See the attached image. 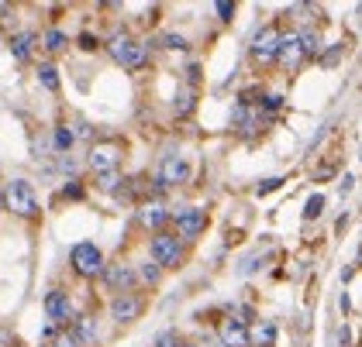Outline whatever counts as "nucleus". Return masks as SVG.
<instances>
[{
    "mask_svg": "<svg viewBox=\"0 0 362 347\" xmlns=\"http://www.w3.org/2000/svg\"><path fill=\"white\" fill-rule=\"evenodd\" d=\"M307 55L300 49V38L297 35H283V49H279V66L286 69V73H293L300 62H304Z\"/></svg>",
    "mask_w": 362,
    "mask_h": 347,
    "instance_id": "nucleus-13",
    "label": "nucleus"
},
{
    "mask_svg": "<svg viewBox=\"0 0 362 347\" xmlns=\"http://www.w3.org/2000/svg\"><path fill=\"white\" fill-rule=\"evenodd\" d=\"M148 255H152V262L163 268H180L183 265V241L176 238V231H159V234H152L148 241Z\"/></svg>",
    "mask_w": 362,
    "mask_h": 347,
    "instance_id": "nucleus-2",
    "label": "nucleus"
},
{
    "mask_svg": "<svg viewBox=\"0 0 362 347\" xmlns=\"http://www.w3.org/2000/svg\"><path fill=\"white\" fill-rule=\"evenodd\" d=\"M121 183H124V179H121V172H107V176H97V186L104 189V193H117V189H121Z\"/></svg>",
    "mask_w": 362,
    "mask_h": 347,
    "instance_id": "nucleus-23",
    "label": "nucleus"
},
{
    "mask_svg": "<svg viewBox=\"0 0 362 347\" xmlns=\"http://www.w3.org/2000/svg\"><path fill=\"white\" fill-rule=\"evenodd\" d=\"M279 49H283V31L279 25H266L249 45V55L255 66H273L279 62Z\"/></svg>",
    "mask_w": 362,
    "mask_h": 347,
    "instance_id": "nucleus-3",
    "label": "nucleus"
},
{
    "mask_svg": "<svg viewBox=\"0 0 362 347\" xmlns=\"http://www.w3.org/2000/svg\"><path fill=\"white\" fill-rule=\"evenodd\" d=\"M139 279L145 282V286H159V279H163V268L156 265V262H145V265H139Z\"/></svg>",
    "mask_w": 362,
    "mask_h": 347,
    "instance_id": "nucleus-21",
    "label": "nucleus"
},
{
    "mask_svg": "<svg viewBox=\"0 0 362 347\" xmlns=\"http://www.w3.org/2000/svg\"><path fill=\"white\" fill-rule=\"evenodd\" d=\"M80 45H83V49H97V38H90V35H83V38H80Z\"/></svg>",
    "mask_w": 362,
    "mask_h": 347,
    "instance_id": "nucleus-33",
    "label": "nucleus"
},
{
    "mask_svg": "<svg viewBox=\"0 0 362 347\" xmlns=\"http://www.w3.org/2000/svg\"><path fill=\"white\" fill-rule=\"evenodd\" d=\"M45 313H49L52 323L76 320V317H73V303H69V296L62 293V289H52V293L45 296Z\"/></svg>",
    "mask_w": 362,
    "mask_h": 347,
    "instance_id": "nucleus-12",
    "label": "nucleus"
},
{
    "mask_svg": "<svg viewBox=\"0 0 362 347\" xmlns=\"http://www.w3.org/2000/svg\"><path fill=\"white\" fill-rule=\"evenodd\" d=\"M218 341H221V347H252V327L228 317V320L218 327Z\"/></svg>",
    "mask_w": 362,
    "mask_h": 347,
    "instance_id": "nucleus-11",
    "label": "nucleus"
},
{
    "mask_svg": "<svg viewBox=\"0 0 362 347\" xmlns=\"http://www.w3.org/2000/svg\"><path fill=\"white\" fill-rule=\"evenodd\" d=\"M104 282H107L117 296L121 293H135V286H139V272H135L132 265H121V262H117V265L104 268Z\"/></svg>",
    "mask_w": 362,
    "mask_h": 347,
    "instance_id": "nucleus-10",
    "label": "nucleus"
},
{
    "mask_svg": "<svg viewBox=\"0 0 362 347\" xmlns=\"http://www.w3.org/2000/svg\"><path fill=\"white\" fill-rule=\"evenodd\" d=\"M139 224L145 227V231H156V234H159V231L169 224V210L163 207V203H145V207L139 210Z\"/></svg>",
    "mask_w": 362,
    "mask_h": 347,
    "instance_id": "nucleus-14",
    "label": "nucleus"
},
{
    "mask_svg": "<svg viewBox=\"0 0 362 347\" xmlns=\"http://www.w3.org/2000/svg\"><path fill=\"white\" fill-rule=\"evenodd\" d=\"M218 14H221V21H231L235 18V4L231 0H218Z\"/></svg>",
    "mask_w": 362,
    "mask_h": 347,
    "instance_id": "nucleus-29",
    "label": "nucleus"
},
{
    "mask_svg": "<svg viewBox=\"0 0 362 347\" xmlns=\"http://www.w3.org/2000/svg\"><path fill=\"white\" fill-rule=\"evenodd\" d=\"M35 42H38V38H35L31 31L14 35V38H11V55H14L18 62H28V59H31V49H35Z\"/></svg>",
    "mask_w": 362,
    "mask_h": 347,
    "instance_id": "nucleus-16",
    "label": "nucleus"
},
{
    "mask_svg": "<svg viewBox=\"0 0 362 347\" xmlns=\"http://www.w3.org/2000/svg\"><path fill=\"white\" fill-rule=\"evenodd\" d=\"M163 49H173V52H187V49H190V42H187L183 35L169 31V35H163Z\"/></svg>",
    "mask_w": 362,
    "mask_h": 347,
    "instance_id": "nucleus-22",
    "label": "nucleus"
},
{
    "mask_svg": "<svg viewBox=\"0 0 362 347\" xmlns=\"http://www.w3.org/2000/svg\"><path fill=\"white\" fill-rule=\"evenodd\" d=\"M183 344H187V341H183L176 330H163V334L156 337V347H183Z\"/></svg>",
    "mask_w": 362,
    "mask_h": 347,
    "instance_id": "nucleus-26",
    "label": "nucleus"
},
{
    "mask_svg": "<svg viewBox=\"0 0 362 347\" xmlns=\"http://www.w3.org/2000/svg\"><path fill=\"white\" fill-rule=\"evenodd\" d=\"M356 14H362V4H359V7H356Z\"/></svg>",
    "mask_w": 362,
    "mask_h": 347,
    "instance_id": "nucleus-35",
    "label": "nucleus"
},
{
    "mask_svg": "<svg viewBox=\"0 0 362 347\" xmlns=\"http://www.w3.org/2000/svg\"><path fill=\"white\" fill-rule=\"evenodd\" d=\"M194 104H197V93L190 90V86H183V90L176 93V114H180V117H187V114L194 110Z\"/></svg>",
    "mask_w": 362,
    "mask_h": 347,
    "instance_id": "nucleus-19",
    "label": "nucleus"
},
{
    "mask_svg": "<svg viewBox=\"0 0 362 347\" xmlns=\"http://www.w3.org/2000/svg\"><path fill=\"white\" fill-rule=\"evenodd\" d=\"M190 176H194V169L183 155H166L163 165H159V176H156V189L183 186V183H190Z\"/></svg>",
    "mask_w": 362,
    "mask_h": 347,
    "instance_id": "nucleus-7",
    "label": "nucleus"
},
{
    "mask_svg": "<svg viewBox=\"0 0 362 347\" xmlns=\"http://www.w3.org/2000/svg\"><path fill=\"white\" fill-rule=\"evenodd\" d=\"M276 344V323L259 320L252 323V347H273Z\"/></svg>",
    "mask_w": 362,
    "mask_h": 347,
    "instance_id": "nucleus-15",
    "label": "nucleus"
},
{
    "mask_svg": "<svg viewBox=\"0 0 362 347\" xmlns=\"http://www.w3.org/2000/svg\"><path fill=\"white\" fill-rule=\"evenodd\" d=\"M297 38H300V49H304L307 59H314L317 49H321V35H317L314 28H304V31H297Z\"/></svg>",
    "mask_w": 362,
    "mask_h": 347,
    "instance_id": "nucleus-18",
    "label": "nucleus"
},
{
    "mask_svg": "<svg viewBox=\"0 0 362 347\" xmlns=\"http://www.w3.org/2000/svg\"><path fill=\"white\" fill-rule=\"evenodd\" d=\"M69 334H73V337L86 347V344H93V341H97V323H93V317H76Z\"/></svg>",
    "mask_w": 362,
    "mask_h": 347,
    "instance_id": "nucleus-17",
    "label": "nucleus"
},
{
    "mask_svg": "<svg viewBox=\"0 0 362 347\" xmlns=\"http://www.w3.org/2000/svg\"><path fill=\"white\" fill-rule=\"evenodd\" d=\"M283 107V97H279V93H266V97H262V110H266V114H273V110H279Z\"/></svg>",
    "mask_w": 362,
    "mask_h": 347,
    "instance_id": "nucleus-28",
    "label": "nucleus"
},
{
    "mask_svg": "<svg viewBox=\"0 0 362 347\" xmlns=\"http://www.w3.org/2000/svg\"><path fill=\"white\" fill-rule=\"evenodd\" d=\"M321 210H325V196H321V193H314V196L307 200L304 217H307V220H317V217H321Z\"/></svg>",
    "mask_w": 362,
    "mask_h": 347,
    "instance_id": "nucleus-25",
    "label": "nucleus"
},
{
    "mask_svg": "<svg viewBox=\"0 0 362 347\" xmlns=\"http://www.w3.org/2000/svg\"><path fill=\"white\" fill-rule=\"evenodd\" d=\"M73 148V131L69 128H56V152H69Z\"/></svg>",
    "mask_w": 362,
    "mask_h": 347,
    "instance_id": "nucleus-27",
    "label": "nucleus"
},
{
    "mask_svg": "<svg viewBox=\"0 0 362 347\" xmlns=\"http://www.w3.org/2000/svg\"><path fill=\"white\" fill-rule=\"evenodd\" d=\"M66 45H69V38H66V35H62L59 28H52V31H45V49H49L52 55H59L62 49H66Z\"/></svg>",
    "mask_w": 362,
    "mask_h": 347,
    "instance_id": "nucleus-20",
    "label": "nucleus"
},
{
    "mask_svg": "<svg viewBox=\"0 0 362 347\" xmlns=\"http://www.w3.org/2000/svg\"><path fill=\"white\" fill-rule=\"evenodd\" d=\"M183 347H200V344H190V341H187V344H183Z\"/></svg>",
    "mask_w": 362,
    "mask_h": 347,
    "instance_id": "nucleus-34",
    "label": "nucleus"
},
{
    "mask_svg": "<svg viewBox=\"0 0 362 347\" xmlns=\"http://www.w3.org/2000/svg\"><path fill=\"white\" fill-rule=\"evenodd\" d=\"M107 52L117 66H124V69H132V73H139L145 69V62H148V52H145V45H141L139 38H132L128 31H117L111 42H107Z\"/></svg>",
    "mask_w": 362,
    "mask_h": 347,
    "instance_id": "nucleus-1",
    "label": "nucleus"
},
{
    "mask_svg": "<svg viewBox=\"0 0 362 347\" xmlns=\"http://www.w3.org/2000/svg\"><path fill=\"white\" fill-rule=\"evenodd\" d=\"M38 80H42V86H45V90H52V93H56V90H59L56 66H42V69H38Z\"/></svg>",
    "mask_w": 362,
    "mask_h": 347,
    "instance_id": "nucleus-24",
    "label": "nucleus"
},
{
    "mask_svg": "<svg viewBox=\"0 0 362 347\" xmlns=\"http://www.w3.org/2000/svg\"><path fill=\"white\" fill-rule=\"evenodd\" d=\"M56 347H83V344H80V341H76L73 334H62V337L56 341Z\"/></svg>",
    "mask_w": 362,
    "mask_h": 347,
    "instance_id": "nucleus-32",
    "label": "nucleus"
},
{
    "mask_svg": "<svg viewBox=\"0 0 362 347\" xmlns=\"http://www.w3.org/2000/svg\"><path fill=\"white\" fill-rule=\"evenodd\" d=\"M173 224H176V238L183 241V244H190L204 234V227H207V214L204 210H197V207H183L180 214L173 217Z\"/></svg>",
    "mask_w": 362,
    "mask_h": 347,
    "instance_id": "nucleus-8",
    "label": "nucleus"
},
{
    "mask_svg": "<svg viewBox=\"0 0 362 347\" xmlns=\"http://www.w3.org/2000/svg\"><path fill=\"white\" fill-rule=\"evenodd\" d=\"M69 265L73 272L80 275V279H93V275H104V255H100V248L97 244H90V241H80L73 251H69Z\"/></svg>",
    "mask_w": 362,
    "mask_h": 347,
    "instance_id": "nucleus-5",
    "label": "nucleus"
},
{
    "mask_svg": "<svg viewBox=\"0 0 362 347\" xmlns=\"http://www.w3.org/2000/svg\"><path fill=\"white\" fill-rule=\"evenodd\" d=\"M121 159H124V152H121L117 141H100V145L90 148V169H93V176L121 172Z\"/></svg>",
    "mask_w": 362,
    "mask_h": 347,
    "instance_id": "nucleus-6",
    "label": "nucleus"
},
{
    "mask_svg": "<svg viewBox=\"0 0 362 347\" xmlns=\"http://www.w3.org/2000/svg\"><path fill=\"white\" fill-rule=\"evenodd\" d=\"M283 186V179H266L262 186H259V196H266V193H273V189Z\"/></svg>",
    "mask_w": 362,
    "mask_h": 347,
    "instance_id": "nucleus-31",
    "label": "nucleus"
},
{
    "mask_svg": "<svg viewBox=\"0 0 362 347\" xmlns=\"http://www.w3.org/2000/svg\"><path fill=\"white\" fill-rule=\"evenodd\" d=\"M4 203H7V210L18 217H38V200H35V189H31L28 179H14V183H7L4 189Z\"/></svg>",
    "mask_w": 362,
    "mask_h": 347,
    "instance_id": "nucleus-4",
    "label": "nucleus"
},
{
    "mask_svg": "<svg viewBox=\"0 0 362 347\" xmlns=\"http://www.w3.org/2000/svg\"><path fill=\"white\" fill-rule=\"evenodd\" d=\"M145 313V296L141 293H121V296H114V303H111V317L121 327L124 323H135Z\"/></svg>",
    "mask_w": 362,
    "mask_h": 347,
    "instance_id": "nucleus-9",
    "label": "nucleus"
},
{
    "mask_svg": "<svg viewBox=\"0 0 362 347\" xmlns=\"http://www.w3.org/2000/svg\"><path fill=\"white\" fill-rule=\"evenodd\" d=\"M345 52V45H334L332 52H325L321 55V66H332V62H338V55Z\"/></svg>",
    "mask_w": 362,
    "mask_h": 347,
    "instance_id": "nucleus-30",
    "label": "nucleus"
}]
</instances>
